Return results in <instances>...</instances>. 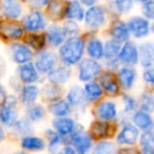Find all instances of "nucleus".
<instances>
[{"label":"nucleus","instance_id":"obj_1","mask_svg":"<svg viewBox=\"0 0 154 154\" xmlns=\"http://www.w3.org/2000/svg\"><path fill=\"white\" fill-rule=\"evenodd\" d=\"M57 56L59 62L70 68L75 66L85 58L86 54V36L79 35L69 37L58 48Z\"/></svg>","mask_w":154,"mask_h":154},{"label":"nucleus","instance_id":"obj_2","mask_svg":"<svg viewBox=\"0 0 154 154\" xmlns=\"http://www.w3.org/2000/svg\"><path fill=\"white\" fill-rule=\"evenodd\" d=\"M110 14L108 12L107 7H103L101 5H93L86 10L84 18L85 28L88 30V32L95 33L99 30H103V28L109 24Z\"/></svg>","mask_w":154,"mask_h":154},{"label":"nucleus","instance_id":"obj_3","mask_svg":"<svg viewBox=\"0 0 154 154\" xmlns=\"http://www.w3.org/2000/svg\"><path fill=\"white\" fill-rule=\"evenodd\" d=\"M77 68V78L82 84L97 80L98 76L101 74L103 69V62L91 59L87 57L84 58L76 66Z\"/></svg>","mask_w":154,"mask_h":154},{"label":"nucleus","instance_id":"obj_4","mask_svg":"<svg viewBox=\"0 0 154 154\" xmlns=\"http://www.w3.org/2000/svg\"><path fill=\"white\" fill-rule=\"evenodd\" d=\"M49 20L45 12L40 10H32L22 17L21 22L24 31L29 33H43L49 26Z\"/></svg>","mask_w":154,"mask_h":154},{"label":"nucleus","instance_id":"obj_5","mask_svg":"<svg viewBox=\"0 0 154 154\" xmlns=\"http://www.w3.org/2000/svg\"><path fill=\"white\" fill-rule=\"evenodd\" d=\"M59 64L57 53L53 50L45 49L34 56V66L40 74L48 75Z\"/></svg>","mask_w":154,"mask_h":154},{"label":"nucleus","instance_id":"obj_6","mask_svg":"<svg viewBox=\"0 0 154 154\" xmlns=\"http://www.w3.org/2000/svg\"><path fill=\"white\" fill-rule=\"evenodd\" d=\"M93 113L99 120L113 122L118 117L117 103L112 98H103L98 103H94Z\"/></svg>","mask_w":154,"mask_h":154},{"label":"nucleus","instance_id":"obj_7","mask_svg":"<svg viewBox=\"0 0 154 154\" xmlns=\"http://www.w3.org/2000/svg\"><path fill=\"white\" fill-rule=\"evenodd\" d=\"M126 22L131 37H133L134 39H137V40L146 39L151 34V30H150L151 29V22L148 19H146L143 16H131Z\"/></svg>","mask_w":154,"mask_h":154},{"label":"nucleus","instance_id":"obj_8","mask_svg":"<svg viewBox=\"0 0 154 154\" xmlns=\"http://www.w3.org/2000/svg\"><path fill=\"white\" fill-rule=\"evenodd\" d=\"M97 82L100 85L106 96L115 98V97L120 96V94L122 93L117 76H116V72L103 70L97 78Z\"/></svg>","mask_w":154,"mask_h":154},{"label":"nucleus","instance_id":"obj_9","mask_svg":"<svg viewBox=\"0 0 154 154\" xmlns=\"http://www.w3.org/2000/svg\"><path fill=\"white\" fill-rule=\"evenodd\" d=\"M117 59L120 66H134L135 68L139 62L138 43L131 39L127 42L122 43Z\"/></svg>","mask_w":154,"mask_h":154},{"label":"nucleus","instance_id":"obj_10","mask_svg":"<svg viewBox=\"0 0 154 154\" xmlns=\"http://www.w3.org/2000/svg\"><path fill=\"white\" fill-rule=\"evenodd\" d=\"M26 35L23 26L15 20H2L0 21V37L7 41H17L23 39Z\"/></svg>","mask_w":154,"mask_h":154},{"label":"nucleus","instance_id":"obj_11","mask_svg":"<svg viewBox=\"0 0 154 154\" xmlns=\"http://www.w3.org/2000/svg\"><path fill=\"white\" fill-rule=\"evenodd\" d=\"M108 36L109 38L114 39L119 43H125L131 39L128 26L122 18H112L108 24Z\"/></svg>","mask_w":154,"mask_h":154},{"label":"nucleus","instance_id":"obj_12","mask_svg":"<svg viewBox=\"0 0 154 154\" xmlns=\"http://www.w3.org/2000/svg\"><path fill=\"white\" fill-rule=\"evenodd\" d=\"M68 138L77 154H87L92 147V137L82 128H77Z\"/></svg>","mask_w":154,"mask_h":154},{"label":"nucleus","instance_id":"obj_13","mask_svg":"<svg viewBox=\"0 0 154 154\" xmlns=\"http://www.w3.org/2000/svg\"><path fill=\"white\" fill-rule=\"evenodd\" d=\"M116 76H117L122 91L130 92L136 85L138 73H137L136 68H134V66H122L116 71Z\"/></svg>","mask_w":154,"mask_h":154},{"label":"nucleus","instance_id":"obj_14","mask_svg":"<svg viewBox=\"0 0 154 154\" xmlns=\"http://www.w3.org/2000/svg\"><path fill=\"white\" fill-rule=\"evenodd\" d=\"M86 36V54L91 59L103 61V41L95 35V33L87 32Z\"/></svg>","mask_w":154,"mask_h":154},{"label":"nucleus","instance_id":"obj_15","mask_svg":"<svg viewBox=\"0 0 154 154\" xmlns=\"http://www.w3.org/2000/svg\"><path fill=\"white\" fill-rule=\"evenodd\" d=\"M70 106L72 107V109L76 110H82L89 105L87 101L86 95L84 92V88L80 85H72L70 88L66 90V97Z\"/></svg>","mask_w":154,"mask_h":154},{"label":"nucleus","instance_id":"obj_16","mask_svg":"<svg viewBox=\"0 0 154 154\" xmlns=\"http://www.w3.org/2000/svg\"><path fill=\"white\" fill-rule=\"evenodd\" d=\"M73 75L72 68L59 63L56 68H54L48 75H45L48 82L57 85V86L63 87L71 80Z\"/></svg>","mask_w":154,"mask_h":154},{"label":"nucleus","instance_id":"obj_17","mask_svg":"<svg viewBox=\"0 0 154 154\" xmlns=\"http://www.w3.org/2000/svg\"><path fill=\"white\" fill-rule=\"evenodd\" d=\"M11 57L14 62L18 64H26L34 59V52L23 42H14L10 47Z\"/></svg>","mask_w":154,"mask_h":154},{"label":"nucleus","instance_id":"obj_18","mask_svg":"<svg viewBox=\"0 0 154 154\" xmlns=\"http://www.w3.org/2000/svg\"><path fill=\"white\" fill-rule=\"evenodd\" d=\"M45 35L48 45L54 49H58L68 38L61 24L55 23V22L48 26L47 30L45 31Z\"/></svg>","mask_w":154,"mask_h":154},{"label":"nucleus","instance_id":"obj_19","mask_svg":"<svg viewBox=\"0 0 154 154\" xmlns=\"http://www.w3.org/2000/svg\"><path fill=\"white\" fill-rule=\"evenodd\" d=\"M17 76L19 82L23 85H35L41 80V74L32 62L18 66Z\"/></svg>","mask_w":154,"mask_h":154},{"label":"nucleus","instance_id":"obj_20","mask_svg":"<svg viewBox=\"0 0 154 154\" xmlns=\"http://www.w3.org/2000/svg\"><path fill=\"white\" fill-rule=\"evenodd\" d=\"M114 132H115V127L113 124H111V122L96 119L91 124L89 134L92 138L103 139L111 137L112 135H114Z\"/></svg>","mask_w":154,"mask_h":154},{"label":"nucleus","instance_id":"obj_21","mask_svg":"<svg viewBox=\"0 0 154 154\" xmlns=\"http://www.w3.org/2000/svg\"><path fill=\"white\" fill-rule=\"evenodd\" d=\"M54 131L58 133L63 139L69 137L77 129V125L75 120L70 116L66 117H55L52 122Z\"/></svg>","mask_w":154,"mask_h":154},{"label":"nucleus","instance_id":"obj_22","mask_svg":"<svg viewBox=\"0 0 154 154\" xmlns=\"http://www.w3.org/2000/svg\"><path fill=\"white\" fill-rule=\"evenodd\" d=\"M139 136V130L132 124V122H124L122 130L117 135V143L119 145L132 146L137 141Z\"/></svg>","mask_w":154,"mask_h":154},{"label":"nucleus","instance_id":"obj_23","mask_svg":"<svg viewBox=\"0 0 154 154\" xmlns=\"http://www.w3.org/2000/svg\"><path fill=\"white\" fill-rule=\"evenodd\" d=\"M86 9L77 0H70L66 2L64 8V20H72L78 23L84 22Z\"/></svg>","mask_w":154,"mask_h":154},{"label":"nucleus","instance_id":"obj_24","mask_svg":"<svg viewBox=\"0 0 154 154\" xmlns=\"http://www.w3.org/2000/svg\"><path fill=\"white\" fill-rule=\"evenodd\" d=\"M0 10L5 17L9 20H16L20 18L23 13V7L20 0H2Z\"/></svg>","mask_w":154,"mask_h":154},{"label":"nucleus","instance_id":"obj_25","mask_svg":"<svg viewBox=\"0 0 154 154\" xmlns=\"http://www.w3.org/2000/svg\"><path fill=\"white\" fill-rule=\"evenodd\" d=\"M135 0H113L107 5V9L110 15H114L113 18H120V16L127 15L133 10Z\"/></svg>","mask_w":154,"mask_h":154},{"label":"nucleus","instance_id":"obj_26","mask_svg":"<svg viewBox=\"0 0 154 154\" xmlns=\"http://www.w3.org/2000/svg\"><path fill=\"white\" fill-rule=\"evenodd\" d=\"M139 62L143 69L154 66V40L143 41L138 45Z\"/></svg>","mask_w":154,"mask_h":154},{"label":"nucleus","instance_id":"obj_27","mask_svg":"<svg viewBox=\"0 0 154 154\" xmlns=\"http://www.w3.org/2000/svg\"><path fill=\"white\" fill-rule=\"evenodd\" d=\"M64 8L66 1L62 0H51L45 10V14L48 20L58 23L64 20Z\"/></svg>","mask_w":154,"mask_h":154},{"label":"nucleus","instance_id":"obj_28","mask_svg":"<svg viewBox=\"0 0 154 154\" xmlns=\"http://www.w3.org/2000/svg\"><path fill=\"white\" fill-rule=\"evenodd\" d=\"M131 118H132V124L138 130H143V132H146V131H152L154 129V119L151 114L148 112L137 109L132 114Z\"/></svg>","mask_w":154,"mask_h":154},{"label":"nucleus","instance_id":"obj_29","mask_svg":"<svg viewBox=\"0 0 154 154\" xmlns=\"http://www.w3.org/2000/svg\"><path fill=\"white\" fill-rule=\"evenodd\" d=\"M82 88H84V92L88 103H96L103 98H105L106 96L103 90L101 89L100 85L98 84L97 80L84 84Z\"/></svg>","mask_w":154,"mask_h":154},{"label":"nucleus","instance_id":"obj_30","mask_svg":"<svg viewBox=\"0 0 154 154\" xmlns=\"http://www.w3.org/2000/svg\"><path fill=\"white\" fill-rule=\"evenodd\" d=\"M23 43L36 53L45 50L48 45L45 33H28L23 37Z\"/></svg>","mask_w":154,"mask_h":154},{"label":"nucleus","instance_id":"obj_31","mask_svg":"<svg viewBox=\"0 0 154 154\" xmlns=\"http://www.w3.org/2000/svg\"><path fill=\"white\" fill-rule=\"evenodd\" d=\"M19 92L20 101L26 106L36 103L37 99L40 96V88L37 85H24Z\"/></svg>","mask_w":154,"mask_h":154},{"label":"nucleus","instance_id":"obj_32","mask_svg":"<svg viewBox=\"0 0 154 154\" xmlns=\"http://www.w3.org/2000/svg\"><path fill=\"white\" fill-rule=\"evenodd\" d=\"M63 94L64 91L62 87L51 84V82H47L40 90V96L42 97L43 101L48 103H51L63 97Z\"/></svg>","mask_w":154,"mask_h":154},{"label":"nucleus","instance_id":"obj_33","mask_svg":"<svg viewBox=\"0 0 154 154\" xmlns=\"http://www.w3.org/2000/svg\"><path fill=\"white\" fill-rule=\"evenodd\" d=\"M48 110L54 117H66L72 113V107L64 97L57 99L48 105Z\"/></svg>","mask_w":154,"mask_h":154},{"label":"nucleus","instance_id":"obj_34","mask_svg":"<svg viewBox=\"0 0 154 154\" xmlns=\"http://www.w3.org/2000/svg\"><path fill=\"white\" fill-rule=\"evenodd\" d=\"M138 110L148 112V113H153L154 112V91L152 88H146L143 92L139 94L138 99Z\"/></svg>","mask_w":154,"mask_h":154},{"label":"nucleus","instance_id":"obj_35","mask_svg":"<svg viewBox=\"0 0 154 154\" xmlns=\"http://www.w3.org/2000/svg\"><path fill=\"white\" fill-rule=\"evenodd\" d=\"M120 48H122V43L114 40V39L108 38L103 42V60H110L117 58Z\"/></svg>","mask_w":154,"mask_h":154},{"label":"nucleus","instance_id":"obj_36","mask_svg":"<svg viewBox=\"0 0 154 154\" xmlns=\"http://www.w3.org/2000/svg\"><path fill=\"white\" fill-rule=\"evenodd\" d=\"M119 97L122 103V114L124 115H130V114L132 115L138 109L137 99L129 92H122Z\"/></svg>","mask_w":154,"mask_h":154},{"label":"nucleus","instance_id":"obj_37","mask_svg":"<svg viewBox=\"0 0 154 154\" xmlns=\"http://www.w3.org/2000/svg\"><path fill=\"white\" fill-rule=\"evenodd\" d=\"M26 118L31 122H39L45 117V108L40 103H34V105L28 106L26 108Z\"/></svg>","mask_w":154,"mask_h":154},{"label":"nucleus","instance_id":"obj_38","mask_svg":"<svg viewBox=\"0 0 154 154\" xmlns=\"http://www.w3.org/2000/svg\"><path fill=\"white\" fill-rule=\"evenodd\" d=\"M21 146L23 149L30 150V151H40L43 150L45 147V140L40 137L32 136V135H28L24 136L21 140Z\"/></svg>","mask_w":154,"mask_h":154},{"label":"nucleus","instance_id":"obj_39","mask_svg":"<svg viewBox=\"0 0 154 154\" xmlns=\"http://www.w3.org/2000/svg\"><path fill=\"white\" fill-rule=\"evenodd\" d=\"M0 120L8 127H13L17 122V111L15 108L3 105L0 109Z\"/></svg>","mask_w":154,"mask_h":154},{"label":"nucleus","instance_id":"obj_40","mask_svg":"<svg viewBox=\"0 0 154 154\" xmlns=\"http://www.w3.org/2000/svg\"><path fill=\"white\" fill-rule=\"evenodd\" d=\"M139 143L141 147V154H154V132L146 131L140 135Z\"/></svg>","mask_w":154,"mask_h":154},{"label":"nucleus","instance_id":"obj_41","mask_svg":"<svg viewBox=\"0 0 154 154\" xmlns=\"http://www.w3.org/2000/svg\"><path fill=\"white\" fill-rule=\"evenodd\" d=\"M62 29H63L64 33H66V37H75V36H79L80 32H82V29L78 22L72 21V20H63L61 24Z\"/></svg>","mask_w":154,"mask_h":154},{"label":"nucleus","instance_id":"obj_42","mask_svg":"<svg viewBox=\"0 0 154 154\" xmlns=\"http://www.w3.org/2000/svg\"><path fill=\"white\" fill-rule=\"evenodd\" d=\"M13 128L15 129V131L18 133V134L24 135V136L30 135V133L33 131L32 122H31L26 117L21 118V119H17V122H15Z\"/></svg>","mask_w":154,"mask_h":154},{"label":"nucleus","instance_id":"obj_43","mask_svg":"<svg viewBox=\"0 0 154 154\" xmlns=\"http://www.w3.org/2000/svg\"><path fill=\"white\" fill-rule=\"evenodd\" d=\"M92 154H115V146L110 141H99L94 147Z\"/></svg>","mask_w":154,"mask_h":154},{"label":"nucleus","instance_id":"obj_44","mask_svg":"<svg viewBox=\"0 0 154 154\" xmlns=\"http://www.w3.org/2000/svg\"><path fill=\"white\" fill-rule=\"evenodd\" d=\"M45 134H47L48 138H49V149H50V151H53V150H55L56 148L60 145V143L63 140V138H62V137L60 136V135L58 134L56 131L52 130V129H48Z\"/></svg>","mask_w":154,"mask_h":154},{"label":"nucleus","instance_id":"obj_45","mask_svg":"<svg viewBox=\"0 0 154 154\" xmlns=\"http://www.w3.org/2000/svg\"><path fill=\"white\" fill-rule=\"evenodd\" d=\"M141 16L148 19L150 22L154 21V0H149L147 2L143 3L140 7Z\"/></svg>","mask_w":154,"mask_h":154},{"label":"nucleus","instance_id":"obj_46","mask_svg":"<svg viewBox=\"0 0 154 154\" xmlns=\"http://www.w3.org/2000/svg\"><path fill=\"white\" fill-rule=\"evenodd\" d=\"M141 78H143L146 86L153 89L154 88V66H150V68L143 69V73H141Z\"/></svg>","mask_w":154,"mask_h":154},{"label":"nucleus","instance_id":"obj_47","mask_svg":"<svg viewBox=\"0 0 154 154\" xmlns=\"http://www.w3.org/2000/svg\"><path fill=\"white\" fill-rule=\"evenodd\" d=\"M26 1L32 10H40L41 11L42 9L47 8L51 0H26Z\"/></svg>","mask_w":154,"mask_h":154},{"label":"nucleus","instance_id":"obj_48","mask_svg":"<svg viewBox=\"0 0 154 154\" xmlns=\"http://www.w3.org/2000/svg\"><path fill=\"white\" fill-rule=\"evenodd\" d=\"M118 154H139V151L135 148H122L118 151Z\"/></svg>","mask_w":154,"mask_h":154},{"label":"nucleus","instance_id":"obj_49","mask_svg":"<svg viewBox=\"0 0 154 154\" xmlns=\"http://www.w3.org/2000/svg\"><path fill=\"white\" fill-rule=\"evenodd\" d=\"M79 3H82L85 8H91L93 5H98L99 0H77Z\"/></svg>","mask_w":154,"mask_h":154},{"label":"nucleus","instance_id":"obj_50","mask_svg":"<svg viewBox=\"0 0 154 154\" xmlns=\"http://www.w3.org/2000/svg\"><path fill=\"white\" fill-rule=\"evenodd\" d=\"M57 154H77V153L72 146H64Z\"/></svg>","mask_w":154,"mask_h":154},{"label":"nucleus","instance_id":"obj_51","mask_svg":"<svg viewBox=\"0 0 154 154\" xmlns=\"http://www.w3.org/2000/svg\"><path fill=\"white\" fill-rule=\"evenodd\" d=\"M5 98H7V93H5V89L0 86V106H1V107L5 105Z\"/></svg>","mask_w":154,"mask_h":154},{"label":"nucleus","instance_id":"obj_52","mask_svg":"<svg viewBox=\"0 0 154 154\" xmlns=\"http://www.w3.org/2000/svg\"><path fill=\"white\" fill-rule=\"evenodd\" d=\"M3 137H5V132H3V129H2V127L0 126V141L2 140V139H3Z\"/></svg>","mask_w":154,"mask_h":154},{"label":"nucleus","instance_id":"obj_53","mask_svg":"<svg viewBox=\"0 0 154 154\" xmlns=\"http://www.w3.org/2000/svg\"><path fill=\"white\" fill-rule=\"evenodd\" d=\"M147 1H149V0H135V2H139L140 5H143V3L147 2Z\"/></svg>","mask_w":154,"mask_h":154},{"label":"nucleus","instance_id":"obj_54","mask_svg":"<svg viewBox=\"0 0 154 154\" xmlns=\"http://www.w3.org/2000/svg\"><path fill=\"white\" fill-rule=\"evenodd\" d=\"M150 30H151V33H152V34H154V21H153V22H151V29H150Z\"/></svg>","mask_w":154,"mask_h":154},{"label":"nucleus","instance_id":"obj_55","mask_svg":"<svg viewBox=\"0 0 154 154\" xmlns=\"http://www.w3.org/2000/svg\"><path fill=\"white\" fill-rule=\"evenodd\" d=\"M15 154H26V152H16Z\"/></svg>","mask_w":154,"mask_h":154},{"label":"nucleus","instance_id":"obj_56","mask_svg":"<svg viewBox=\"0 0 154 154\" xmlns=\"http://www.w3.org/2000/svg\"><path fill=\"white\" fill-rule=\"evenodd\" d=\"M106 1H107V2H110V1H113V0H106Z\"/></svg>","mask_w":154,"mask_h":154},{"label":"nucleus","instance_id":"obj_57","mask_svg":"<svg viewBox=\"0 0 154 154\" xmlns=\"http://www.w3.org/2000/svg\"><path fill=\"white\" fill-rule=\"evenodd\" d=\"M62 1H66H66H70V0H62Z\"/></svg>","mask_w":154,"mask_h":154}]
</instances>
